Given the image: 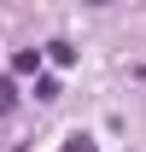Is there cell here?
I'll return each mask as SVG.
<instances>
[{"mask_svg":"<svg viewBox=\"0 0 146 152\" xmlns=\"http://www.w3.org/2000/svg\"><path fill=\"white\" fill-rule=\"evenodd\" d=\"M12 70H18V76H35L41 70V47H23V53L12 58Z\"/></svg>","mask_w":146,"mask_h":152,"instance_id":"6da1fadb","label":"cell"},{"mask_svg":"<svg viewBox=\"0 0 146 152\" xmlns=\"http://www.w3.org/2000/svg\"><path fill=\"white\" fill-rule=\"evenodd\" d=\"M58 152H93V146H88V140H82V134H70V140H64V146H58Z\"/></svg>","mask_w":146,"mask_h":152,"instance_id":"7a4b0ae2","label":"cell"},{"mask_svg":"<svg viewBox=\"0 0 146 152\" xmlns=\"http://www.w3.org/2000/svg\"><path fill=\"white\" fill-rule=\"evenodd\" d=\"M12 99H18V94H12V82H0V111H12Z\"/></svg>","mask_w":146,"mask_h":152,"instance_id":"3957f363","label":"cell"}]
</instances>
